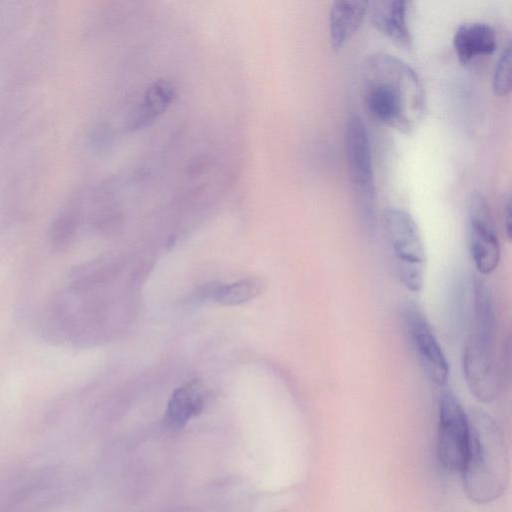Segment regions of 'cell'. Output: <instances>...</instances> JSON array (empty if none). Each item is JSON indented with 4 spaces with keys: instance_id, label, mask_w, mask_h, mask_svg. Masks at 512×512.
<instances>
[{
    "instance_id": "cell-2",
    "label": "cell",
    "mask_w": 512,
    "mask_h": 512,
    "mask_svg": "<svg viewBox=\"0 0 512 512\" xmlns=\"http://www.w3.org/2000/svg\"><path fill=\"white\" fill-rule=\"evenodd\" d=\"M469 447L461 468L467 497L478 504L499 498L509 483V457L502 431L485 411L472 410L468 415Z\"/></svg>"
},
{
    "instance_id": "cell-16",
    "label": "cell",
    "mask_w": 512,
    "mask_h": 512,
    "mask_svg": "<svg viewBox=\"0 0 512 512\" xmlns=\"http://www.w3.org/2000/svg\"><path fill=\"white\" fill-rule=\"evenodd\" d=\"M510 48L508 44L503 49L493 70L492 89L500 97L506 96L511 90Z\"/></svg>"
},
{
    "instance_id": "cell-10",
    "label": "cell",
    "mask_w": 512,
    "mask_h": 512,
    "mask_svg": "<svg viewBox=\"0 0 512 512\" xmlns=\"http://www.w3.org/2000/svg\"><path fill=\"white\" fill-rule=\"evenodd\" d=\"M407 12L408 3L404 0L368 2L367 13L372 24L392 41L410 47L412 37Z\"/></svg>"
},
{
    "instance_id": "cell-8",
    "label": "cell",
    "mask_w": 512,
    "mask_h": 512,
    "mask_svg": "<svg viewBox=\"0 0 512 512\" xmlns=\"http://www.w3.org/2000/svg\"><path fill=\"white\" fill-rule=\"evenodd\" d=\"M468 416L454 394L441 393L438 401L437 454L442 465L460 471L469 447Z\"/></svg>"
},
{
    "instance_id": "cell-6",
    "label": "cell",
    "mask_w": 512,
    "mask_h": 512,
    "mask_svg": "<svg viewBox=\"0 0 512 512\" xmlns=\"http://www.w3.org/2000/svg\"><path fill=\"white\" fill-rule=\"evenodd\" d=\"M345 150L354 196L367 221L372 222L376 195L373 158L366 126L357 115L347 122Z\"/></svg>"
},
{
    "instance_id": "cell-7",
    "label": "cell",
    "mask_w": 512,
    "mask_h": 512,
    "mask_svg": "<svg viewBox=\"0 0 512 512\" xmlns=\"http://www.w3.org/2000/svg\"><path fill=\"white\" fill-rule=\"evenodd\" d=\"M405 333L422 371L437 387H444L449 378V363L430 322L414 302L402 309Z\"/></svg>"
},
{
    "instance_id": "cell-13",
    "label": "cell",
    "mask_w": 512,
    "mask_h": 512,
    "mask_svg": "<svg viewBox=\"0 0 512 512\" xmlns=\"http://www.w3.org/2000/svg\"><path fill=\"white\" fill-rule=\"evenodd\" d=\"M367 1H335L329 13V36L334 50L341 49L359 30L367 14Z\"/></svg>"
},
{
    "instance_id": "cell-3",
    "label": "cell",
    "mask_w": 512,
    "mask_h": 512,
    "mask_svg": "<svg viewBox=\"0 0 512 512\" xmlns=\"http://www.w3.org/2000/svg\"><path fill=\"white\" fill-rule=\"evenodd\" d=\"M472 291L471 322L462 353V369L471 394L488 403L500 393L495 306L491 291L482 280L474 281Z\"/></svg>"
},
{
    "instance_id": "cell-5",
    "label": "cell",
    "mask_w": 512,
    "mask_h": 512,
    "mask_svg": "<svg viewBox=\"0 0 512 512\" xmlns=\"http://www.w3.org/2000/svg\"><path fill=\"white\" fill-rule=\"evenodd\" d=\"M382 227L399 280L407 290L420 292L424 284L426 252L417 223L407 211L387 208L382 214Z\"/></svg>"
},
{
    "instance_id": "cell-1",
    "label": "cell",
    "mask_w": 512,
    "mask_h": 512,
    "mask_svg": "<svg viewBox=\"0 0 512 512\" xmlns=\"http://www.w3.org/2000/svg\"><path fill=\"white\" fill-rule=\"evenodd\" d=\"M366 111L378 122L409 134L425 112L423 85L414 69L386 53L369 55L360 70Z\"/></svg>"
},
{
    "instance_id": "cell-9",
    "label": "cell",
    "mask_w": 512,
    "mask_h": 512,
    "mask_svg": "<svg viewBox=\"0 0 512 512\" xmlns=\"http://www.w3.org/2000/svg\"><path fill=\"white\" fill-rule=\"evenodd\" d=\"M468 243L471 259L478 273H493L500 261V243L489 207L478 193L471 195L468 205Z\"/></svg>"
},
{
    "instance_id": "cell-15",
    "label": "cell",
    "mask_w": 512,
    "mask_h": 512,
    "mask_svg": "<svg viewBox=\"0 0 512 512\" xmlns=\"http://www.w3.org/2000/svg\"><path fill=\"white\" fill-rule=\"evenodd\" d=\"M262 286L258 278H246L231 284L209 282L198 288L196 296L222 305L236 306L257 297L261 293Z\"/></svg>"
},
{
    "instance_id": "cell-14",
    "label": "cell",
    "mask_w": 512,
    "mask_h": 512,
    "mask_svg": "<svg viewBox=\"0 0 512 512\" xmlns=\"http://www.w3.org/2000/svg\"><path fill=\"white\" fill-rule=\"evenodd\" d=\"M175 97L176 89L168 80H156L151 83L128 120V128L136 130L150 125L166 111Z\"/></svg>"
},
{
    "instance_id": "cell-11",
    "label": "cell",
    "mask_w": 512,
    "mask_h": 512,
    "mask_svg": "<svg viewBox=\"0 0 512 512\" xmlns=\"http://www.w3.org/2000/svg\"><path fill=\"white\" fill-rule=\"evenodd\" d=\"M206 396L199 380H192L174 390L168 401L163 423L170 429L182 428L204 409Z\"/></svg>"
},
{
    "instance_id": "cell-4",
    "label": "cell",
    "mask_w": 512,
    "mask_h": 512,
    "mask_svg": "<svg viewBox=\"0 0 512 512\" xmlns=\"http://www.w3.org/2000/svg\"><path fill=\"white\" fill-rule=\"evenodd\" d=\"M68 468L40 465L15 471L0 483V512H52L70 495Z\"/></svg>"
},
{
    "instance_id": "cell-17",
    "label": "cell",
    "mask_w": 512,
    "mask_h": 512,
    "mask_svg": "<svg viewBox=\"0 0 512 512\" xmlns=\"http://www.w3.org/2000/svg\"><path fill=\"white\" fill-rule=\"evenodd\" d=\"M503 219H504V227L506 231L507 237L511 238V202L508 198L503 207Z\"/></svg>"
},
{
    "instance_id": "cell-12",
    "label": "cell",
    "mask_w": 512,
    "mask_h": 512,
    "mask_svg": "<svg viewBox=\"0 0 512 512\" xmlns=\"http://www.w3.org/2000/svg\"><path fill=\"white\" fill-rule=\"evenodd\" d=\"M453 46L459 61L467 64L479 56L490 55L495 51V30L482 22L462 24L455 31Z\"/></svg>"
}]
</instances>
